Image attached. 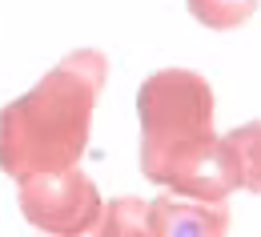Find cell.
<instances>
[{"label":"cell","mask_w":261,"mask_h":237,"mask_svg":"<svg viewBox=\"0 0 261 237\" xmlns=\"http://www.w3.org/2000/svg\"><path fill=\"white\" fill-rule=\"evenodd\" d=\"M141 173L169 193L197 201H225L237 185V165L225 137H217V101L193 68H161L137 93Z\"/></svg>","instance_id":"cell-1"},{"label":"cell","mask_w":261,"mask_h":237,"mask_svg":"<svg viewBox=\"0 0 261 237\" xmlns=\"http://www.w3.org/2000/svg\"><path fill=\"white\" fill-rule=\"evenodd\" d=\"M109 65L97 48L68 52L33 93L0 109V169L16 181L68 169L81 161L93 133V109Z\"/></svg>","instance_id":"cell-2"},{"label":"cell","mask_w":261,"mask_h":237,"mask_svg":"<svg viewBox=\"0 0 261 237\" xmlns=\"http://www.w3.org/2000/svg\"><path fill=\"white\" fill-rule=\"evenodd\" d=\"M20 213L24 221L36 225L40 233H93L100 217V193L89 173H81L76 165L53 173H33L20 181Z\"/></svg>","instance_id":"cell-3"},{"label":"cell","mask_w":261,"mask_h":237,"mask_svg":"<svg viewBox=\"0 0 261 237\" xmlns=\"http://www.w3.org/2000/svg\"><path fill=\"white\" fill-rule=\"evenodd\" d=\"M229 229L225 201H197V197H157L149 201V233L153 237H213Z\"/></svg>","instance_id":"cell-4"},{"label":"cell","mask_w":261,"mask_h":237,"mask_svg":"<svg viewBox=\"0 0 261 237\" xmlns=\"http://www.w3.org/2000/svg\"><path fill=\"white\" fill-rule=\"evenodd\" d=\"M225 145L233 153V165H237V185L249 193H261V121L237 125L225 137Z\"/></svg>","instance_id":"cell-5"},{"label":"cell","mask_w":261,"mask_h":237,"mask_svg":"<svg viewBox=\"0 0 261 237\" xmlns=\"http://www.w3.org/2000/svg\"><path fill=\"white\" fill-rule=\"evenodd\" d=\"M189 12L205 29L229 33V29H241L257 12V0H189Z\"/></svg>","instance_id":"cell-6"}]
</instances>
